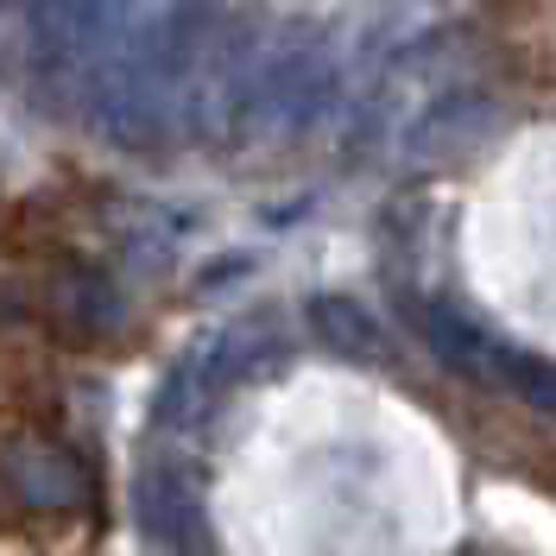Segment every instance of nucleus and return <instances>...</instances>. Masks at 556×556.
<instances>
[{"label":"nucleus","mask_w":556,"mask_h":556,"mask_svg":"<svg viewBox=\"0 0 556 556\" xmlns=\"http://www.w3.org/2000/svg\"><path fill=\"white\" fill-rule=\"evenodd\" d=\"M139 525H146V538H159L165 551H197V538H203V519H197V493L165 475V468H146L139 475Z\"/></svg>","instance_id":"nucleus-2"},{"label":"nucleus","mask_w":556,"mask_h":556,"mask_svg":"<svg viewBox=\"0 0 556 556\" xmlns=\"http://www.w3.org/2000/svg\"><path fill=\"white\" fill-rule=\"evenodd\" d=\"M13 513H20V500H13V493H7V481H0V531H7V525H13Z\"/></svg>","instance_id":"nucleus-4"},{"label":"nucleus","mask_w":556,"mask_h":556,"mask_svg":"<svg viewBox=\"0 0 556 556\" xmlns=\"http://www.w3.org/2000/svg\"><path fill=\"white\" fill-rule=\"evenodd\" d=\"M323 336H329L336 348H361V354H374V329L348 311V304H329V311H323Z\"/></svg>","instance_id":"nucleus-3"},{"label":"nucleus","mask_w":556,"mask_h":556,"mask_svg":"<svg viewBox=\"0 0 556 556\" xmlns=\"http://www.w3.org/2000/svg\"><path fill=\"white\" fill-rule=\"evenodd\" d=\"M0 481L20 500V513H83L89 506V468L45 437L0 443Z\"/></svg>","instance_id":"nucleus-1"}]
</instances>
